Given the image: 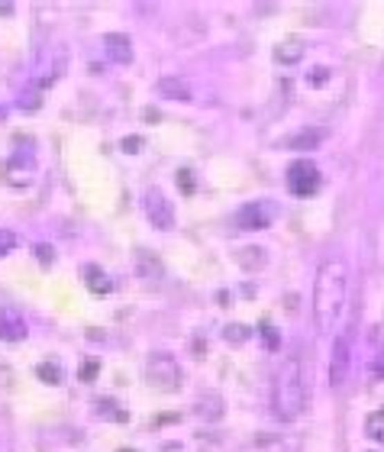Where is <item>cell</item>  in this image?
<instances>
[{"label":"cell","instance_id":"cell-11","mask_svg":"<svg viewBox=\"0 0 384 452\" xmlns=\"http://www.w3.org/2000/svg\"><path fill=\"white\" fill-rule=\"evenodd\" d=\"M103 49H107L110 62H116V65H126L132 58V39L126 33H107L103 36Z\"/></svg>","mask_w":384,"mask_h":452},{"label":"cell","instance_id":"cell-17","mask_svg":"<svg viewBox=\"0 0 384 452\" xmlns=\"http://www.w3.org/2000/svg\"><path fill=\"white\" fill-rule=\"evenodd\" d=\"M139 259H136V268H139V275L142 278H159L162 275V262H159V255H152V252H146V249H139Z\"/></svg>","mask_w":384,"mask_h":452},{"label":"cell","instance_id":"cell-26","mask_svg":"<svg viewBox=\"0 0 384 452\" xmlns=\"http://www.w3.org/2000/svg\"><path fill=\"white\" fill-rule=\"evenodd\" d=\"M97 372H101V362H97V358H87L85 365H81V372H78V378H81V381H94Z\"/></svg>","mask_w":384,"mask_h":452},{"label":"cell","instance_id":"cell-10","mask_svg":"<svg viewBox=\"0 0 384 452\" xmlns=\"http://www.w3.org/2000/svg\"><path fill=\"white\" fill-rule=\"evenodd\" d=\"M29 336V327L17 307H0V339L3 342H23Z\"/></svg>","mask_w":384,"mask_h":452},{"label":"cell","instance_id":"cell-22","mask_svg":"<svg viewBox=\"0 0 384 452\" xmlns=\"http://www.w3.org/2000/svg\"><path fill=\"white\" fill-rule=\"evenodd\" d=\"M259 333H262L265 349H272V352H274V349H281V336H278V330H274V327H272L268 320L259 323Z\"/></svg>","mask_w":384,"mask_h":452},{"label":"cell","instance_id":"cell-1","mask_svg":"<svg viewBox=\"0 0 384 452\" xmlns=\"http://www.w3.org/2000/svg\"><path fill=\"white\" fill-rule=\"evenodd\" d=\"M349 301V265L342 259H323L313 281V317L320 336H336L346 317Z\"/></svg>","mask_w":384,"mask_h":452},{"label":"cell","instance_id":"cell-5","mask_svg":"<svg viewBox=\"0 0 384 452\" xmlns=\"http://www.w3.org/2000/svg\"><path fill=\"white\" fill-rule=\"evenodd\" d=\"M142 207H146V217H149V223L155 226V229H162V233L175 229V204L165 198L162 188H146Z\"/></svg>","mask_w":384,"mask_h":452},{"label":"cell","instance_id":"cell-31","mask_svg":"<svg viewBox=\"0 0 384 452\" xmlns=\"http://www.w3.org/2000/svg\"><path fill=\"white\" fill-rule=\"evenodd\" d=\"M116 452H136V449H116Z\"/></svg>","mask_w":384,"mask_h":452},{"label":"cell","instance_id":"cell-29","mask_svg":"<svg viewBox=\"0 0 384 452\" xmlns=\"http://www.w3.org/2000/svg\"><path fill=\"white\" fill-rule=\"evenodd\" d=\"M139 146H142V142L136 139V136H132V139H126V142H123V149H126V152H136V149H139Z\"/></svg>","mask_w":384,"mask_h":452},{"label":"cell","instance_id":"cell-8","mask_svg":"<svg viewBox=\"0 0 384 452\" xmlns=\"http://www.w3.org/2000/svg\"><path fill=\"white\" fill-rule=\"evenodd\" d=\"M272 220H274V207H272V204L255 200V204H243V207L236 210L233 223L239 226V229H265Z\"/></svg>","mask_w":384,"mask_h":452},{"label":"cell","instance_id":"cell-2","mask_svg":"<svg viewBox=\"0 0 384 452\" xmlns=\"http://www.w3.org/2000/svg\"><path fill=\"white\" fill-rule=\"evenodd\" d=\"M304 407H307V381H304L300 356L290 352L281 358V365L274 372V417L290 424L304 414Z\"/></svg>","mask_w":384,"mask_h":452},{"label":"cell","instance_id":"cell-30","mask_svg":"<svg viewBox=\"0 0 384 452\" xmlns=\"http://www.w3.org/2000/svg\"><path fill=\"white\" fill-rule=\"evenodd\" d=\"M87 339H94V342H97V339H103V333L101 330H87Z\"/></svg>","mask_w":384,"mask_h":452},{"label":"cell","instance_id":"cell-13","mask_svg":"<svg viewBox=\"0 0 384 452\" xmlns=\"http://www.w3.org/2000/svg\"><path fill=\"white\" fill-rule=\"evenodd\" d=\"M323 139H326V132L320 130V126H310V130H300V132H294V136H288L284 146L294 152H313Z\"/></svg>","mask_w":384,"mask_h":452},{"label":"cell","instance_id":"cell-21","mask_svg":"<svg viewBox=\"0 0 384 452\" xmlns=\"http://www.w3.org/2000/svg\"><path fill=\"white\" fill-rule=\"evenodd\" d=\"M365 433L372 436V440H378V443H384V407L381 410H375V414H368Z\"/></svg>","mask_w":384,"mask_h":452},{"label":"cell","instance_id":"cell-25","mask_svg":"<svg viewBox=\"0 0 384 452\" xmlns=\"http://www.w3.org/2000/svg\"><path fill=\"white\" fill-rule=\"evenodd\" d=\"M36 259H39V265H42V268H49V265L55 262V249H52V245H46V243H39L36 245Z\"/></svg>","mask_w":384,"mask_h":452},{"label":"cell","instance_id":"cell-16","mask_svg":"<svg viewBox=\"0 0 384 452\" xmlns=\"http://www.w3.org/2000/svg\"><path fill=\"white\" fill-rule=\"evenodd\" d=\"M94 410H97L101 420H113V424H126V420H130V414H126L116 401H110V397H101V401L94 404Z\"/></svg>","mask_w":384,"mask_h":452},{"label":"cell","instance_id":"cell-9","mask_svg":"<svg viewBox=\"0 0 384 452\" xmlns=\"http://www.w3.org/2000/svg\"><path fill=\"white\" fill-rule=\"evenodd\" d=\"M33 171H36V162H33V155H10L7 162H3V181H7L10 188H23V184H29V178H33Z\"/></svg>","mask_w":384,"mask_h":452},{"label":"cell","instance_id":"cell-14","mask_svg":"<svg viewBox=\"0 0 384 452\" xmlns=\"http://www.w3.org/2000/svg\"><path fill=\"white\" fill-rule=\"evenodd\" d=\"M159 94L162 97H168V101H181V104H188L191 97V87H188V81L184 78H175V75H168V78H159Z\"/></svg>","mask_w":384,"mask_h":452},{"label":"cell","instance_id":"cell-18","mask_svg":"<svg viewBox=\"0 0 384 452\" xmlns=\"http://www.w3.org/2000/svg\"><path fill=\"white\" fill-rule=\"evenodd\" d=\"M36 375H39V381H46V385H62L65 372H62V365H58L55 358H46V362H39Z\"/></svg>","mask_w":384,"mask_h":452},{"label":"cell","instance_id":"cell-7","mask_svg":"<svg viewBox=\"0 0 384 452\" xmlns=\"http://www.w3.org/2000/svg\"><path fill=\"white\" fill-rule=\"evenodd\" d=\"M62 68H65V49L58 46V49H52V52H42L39 55V62H36V81H33V91H46V87H52L58 81V75H62Z\"/></svg>","mask_w":384,"mask_h":452},{"label":"cell","instance_id":"cell-6","mask_svg":"<svg viewBox=\"0 0 384 452\" xmlns=\"http://www.w3.org/2000/svg\"><path fill=\"white\" fill-rule=\"evenodd\" d=\"M349 365H352V330L336 333L333 339V358H329V385L342 388L349 378Z\"/></svg>","mask_w":384,"mask_h":452},{"label":"cell","instance_id":"cell-28","mask_svg":"<svg viewBox=\"0 0 384 452\" xmlns=\"http://www.w3.org/2000/svg\"><path fill=\"white\" fill-rule=\"evenodd\" d=\"M326 78H329V68H313V71L307 75V81L313 87H320V85H326Z\"/></svg>","mask_w":384,"mask_h":452},{"label":"cell","instance_id":"cell-4","mask_svg":"<svg viewBox=\"0 0 384 452\" xmlns=\"http://www.w3.org/2000/svg\"><path fill=\"white\" fill-rule=\"evenodd\" d=\"M320 168L310 159H294L288 165V191L294 198H313L320 191Z\"/></svg>","mask_w":384,"mask_h":452},{"label":"cell","instance_id":"cell-24","mask_svg":"<svg viewBox=\"0 0 384 452\" xmlns=\"http://www.w3.org/2000/svg\"><path fill=\"white\" fill-rule=\"evenodd\" d=\"M13 249H17V233L13 229H0V259L10 255Z\"/></svg>","mask_w":384,"mask_h":452},{"label":"cell","instance_id":"cell-23","mask_svg":"<svg viewBox=\"0 0 384 452\" xmlns=\"http://www.w3.org/2000/svg\"><path fill=\"white\" fill-rule=\"evenodd\" d=\"M239 262H243V268H262L265 252L262 249H243V252H239Z\"/></svg>","mask_w":384,"mask_h":452},{"label":"cell","instance_id":"cell-3","mask_svg":"<svg viewBox=\"0 0 384 452\" xmlns=\"http://www.w3.org/2000/svg\"><path fill=\"white\" fill-rule=\"evenodd\" d=\"M146 378H149V385L162 394H171V391H178L181 388V365L178 358L171 356V352H152L146 358Z\"/></svg>","mask_w":384,"mask_h":452},{"label":"cell","instance_id":"cell-27","mask_svg":"<svg viewBox=\"0 0 384 452\" xmlns=\"http://www.w3.org/2000/svg\"><path fill=\"white\" fill-rule=\"evenodd\" d=\"M178 181H181V191H184V194H194V175H191V168H181Z\"/></svg>","mask_w":384,"mask_h":452},{"label":"cell","instance_id":"cell-19","mask_svg":"<svg viewBox=\"0 0 384 452\" xmlns=\"http://www.w3.org/2000/svg\"><path fill=\"white\" fill-rule=\"evenodd\" d=\"M249 336H255L252 327H245V323H226L223 327V339L226 342H233V346H243Z\"/></svg>","mask_w":384,"mask_h":452},{"label":"cell","instance_id":"cell-12","mask_svg":"<svg viewBox=\"0 0 384 452\" xmlns=\"http://www.w3.org/2000/svg\"><path fill=\"white\" fill-rule=\"evenodd\" d=\"M304 52H307V42L300 36H284L278 46H274V62L278 65H294V62H300L304 58Z\"/></svg>","mask_w":384,"mask_h":452},{"label":"cell","instance_id":"cell-15","mask_svg":"<svg viewBox=\"0 0 384 452\" xmlns=\"http://www.w3.org/2000/svg\"><path fill=\"white\" fill-rule=\"evenodd\" d=\"M85 284H87V291H91V294H101V297L113 291L110 275L103 272L101 265H85Z\"/></svg>","mask_w":384,"mask_h":452},{"label":"cell","instance_id":"cell-20","mask_svg":"<svg viewBox=\"0 0 384 452\" xmlns=\"http://www.w3.org/2000/svg\"><path fill=\"white\" fill-rule=\"evenodd\" d=\"M197 410H200V417H207V420H220L223 401H220V397H200V401H197Z\"/></svg>","mask_w":384,"mask_h":452}]
</instances>
